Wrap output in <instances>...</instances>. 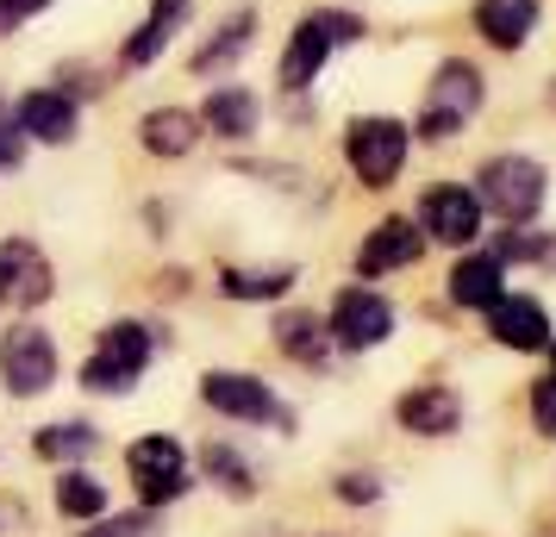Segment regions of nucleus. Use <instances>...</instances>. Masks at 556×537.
Masks as SVG:
<instances>
[{
  "mask_svg": "<svg viewBox=\"0 0 556 537\" xmlns=\"http://www.w3.org/2000/svg\"><path fill=\"white\" fill-rule=\"evenodd\" d=\"M0 375H7L13 400H38L56 382V344L38 325H13V332L0 337Z\"/></svg>",
  "mask_w": 556,
  "mask_h": 537,
  "instance_id": "nucleus-6",
  "label": "nucleus"
},
{
  "mask_svg": "<svg viewBox=\"0 0 556 537\" xmlns=\"http://www.w3.org/2000/svg\"><path fill=\"white\" fill-rule=\"evenodd\" d=\"M338 494H344V500H363V507H369V500H376L381 487L369 482V475H344V482H338Z\"/></svg>",
  "mask_w": 556,
  "mask_h": 537,
  "instance_id": "nucleus-30",
  "label": "nucleus"
},
{
  "mask_svg": "<svg viewBox=\"0 0 556 537\" xmlns=\"http://www.w3.org/2000/svg\"><path fill=\"white\" fill-rule=\"evenodd\" d=\"M531 419H538V432L544 437H556V375L531 387Z\"/></svg>",
  "mask_w": 556,
  "mask_h": 537,
  "instance_id": "nucleus-27",
  "label": "nucleus"
},
{
  "mask_svg": "<svg viewBox=\"0 0 556 537\" xmlns=\"http://www.w3.org/2000/svg\"><path fill=\"white\" fill-rule=\"evenodd\" d=\"M181 20H188V0H156L151 20H144V26H138V38L126 44V63H151V56L169 44V31H176Z\"/></svg>",
  "mask_w": 556,
  "mask_h": 537,
  "instance_id": "nucleus-20",
  "label": "nucleus"
},
{
  "mask_svg": "<svg viewBox=\"0 0 556 537\" xmlns=\"http://www.w3.org/2000/svg\"><path fill=\"white\" fill-rule=\"evenodd\" d=\"M101 437H94V425H45L38 432V457H51V462H81L88 450H94Z\"/></svg>",
  "mask_w": 556,
  "mask_h": 537,
  "instance_id": "nucleus-25",
  "label": "nucleus"
},
{
  "mask_svg": "<svg viewBox=\"0 0 556 537\" xmlns=\"http://www.w3.org/2000/svg\"><path fill=\"white\" fill-rule=\"evenodd\" d=\"M331 344H344V350H376V344H388V332H394V307L381 301V294H369V287H344L338 294V307H331L326 319Z\"/></svg>",
  "mask_w": 556,
  "mask_h": 537,
  "instance_id": "nucleus-8",
  "label": "nucleus"
},
{
  "mask_svg": "<svg viewBox=\"0 0 556 537\" xmlns=\"http://www.w3.org/2000/svg\"><path fill=\"white\" fill-rule=\"evenodd\" d=\"M20 131H26V138H45V144L76 138V101L56 94V88H38V94L20 101Z\"/></svg>",
  "mask_w": 556,
  "mask_h": 537,
  "instance_id": "nucleus-16",
  "label": "nucleus"
},
{
  "mask_svg": "<svg viewBox=\"0 0 556 537\" xmlns=\"http://www.w3.org/2000/svg\"><path fill=\"white\" fill-rule=\"evenodd\" d=\"M201 126L219 131V138H251V131H256V101L244 94V88H219V94L206 101Z\"/></svg>",
  "mask_w": 556,
  "mask_h": 537,
  "instance_id": "nucleus-19",
  "label": "nucleus"
},
{
  "mask_svg": "<svg viewBox=\"0 0 556 537\" xmlns=\"http://www.w3.org/2000/svg\"><path fill=\"white\" fill-rule=\"evenodd\" d=\"M501 294H506V282H501V263H494V256H469V263L451 269V301L456 307H494Z\"/></svg>",
  "mask_w": 556,
  "mask_h": 537,
  "instance_id": "nucleus-18",
  "label": "nucleus"
},
{
  "mask_svg": "<svg viewBox=\"0 0 556 537\" xmlns=\"http://www.w3.org/2000/svg\"><path fill=\"white\" fill-rule=\"evenodd\" d=\"M206 475H213V482L226 487V494H238V500H244V494H256L251 462H244V457H231L226 444H206Z\"/></svg>",
  "mask_w": 556,
  "mask_h": 537,
  "instance_id": "nucleus-26",
  "label": "nucleus"
},
{
  "mask_svg": "<svg viewBox=\"0 0 556 537\" xmlns=\"http://www.w3.org/2000/svg\"><path fill=\"white\" fill-rule=\"evenodd\" d=\"M419 251H426V238L413 231V219H381V226L369 231V244L356 251V269H363V276H388V269L419 263Z\"/></svg>",
  "mask_w": 556,
  "mask_h": 537,
  "instance_id": "nucleus-13",
  "label": "nucleus"
},
{
  "mask_svg": "<svg viewBox=\"0 0 556 537\" xmlns=\"http://www.w3.org/2000/svg\"><path fill=\"white\" fill-rule=\"evenodd\" d=\"M488 213H501L506 226H526L538 219V206H544V169L531 163V156H494L488 169H481V194H476Z\"/></svg>",
  "mask_w": 556,
  "mask_h": 537,
  "instance_id": "nucleus-2",
  "label": "nucleus"
},
{
  "mask_svg": "<svg viewBox=\"0 0 556 537\" xmlns=\"http://www.w3.org/2000/svg\"><path fill=\"white\" fill-rule=\"evenodd\" d=\"M144 362H151V332L144 325H106L101 350L88 357L81 369V387H94V394H126L138 375H144Z\"/></svg>",
  "mask_w": 556,
  "mask_h": 537,
  "instance_id": "nucleus-4",
  "label": "nucleus"
},
{
  "mask_svg": "<svg viewBox=\"0 0 556 537\" xmlns=\"http://www.w3.org/2000/svg\"><path fill=\"white\" fill-rule=\"evenodd\" d=\"M56 512H70V519H101L106 487L94 482L88 469H63V482H56Z\"/></svg>",
  "mask_w": 556,
  "mask_h": 537,
  "instance_id": "nucleus-23",
  "label": "nucleus"
},
{
  "mask_svg": "<svg viewBox=\"0 0 556 537\" xmlns=\"http://www.w3.org/2000/svg\"><path fill=\"white\" fill-rule=\"evenodd\" d=\"M126 469L144 494V507H169L188 494V457H181L176 437H138L126 450Z\"/></svg>",
  "mask_w": 556,
  "mask_h": 537,
  "instance_id": "nucleus-7",
  "label": "nucleus"
},
{
  "mask_svg": "<svg viewBox=\"0 0 556 537\" xmlns=\"http://www.w3.org/2000/svg\"><path fill=\"white\" fill-rule=\"evenodd\" d=\"M219 287H226L231 301H281L294 287V269H226Z\"/></svg>",
  "mask_w": 556,
  "mask_h": 537,
  "instance_id": "nucleus-22",
  "label": "nucleus"
},
{
  "mask_svg": "<svg viewBox=\"0 0 556 537\" xmlns=\"http://www.w3.org/2000/svg\"><path fill=\"white\" fill-rule=\"evenodd\" d=\"M363 38V20L356 13H306L294 38H288V56H281V88H313V76L326 69V56L338 44H356Z\"/></svg>",
  "mask_w": 556,
  "mask_h": 537,
  "instance_id": "nucleus-1",
  "label": "nucleus"
},
{
  "mask_svg": "<svg viewBox=\"0 0 556 537\" xmlns=\"http://www.w3.org/2000/svg\"><path fill=\"white\" fill-rule=\"evenodd\" d=\"M20 156H26V144H20V131H13V113L0 106V169H13Z\"/></svg>",
  "mask_w": 556,
  "mask_h": 537,
  "instance_id": "nucleus-29",
  "label": "nucleus"
},
{
  "mask_svg": "<svg viewBox=\"0 0 556 537\" xmlns=\"http://www.w3.org/2000/svg\"><path fill=\"white\" fill-rule=\"evenodd\" d=\"M276 344L288 350L294 362H326V350H331V332L313 319V312H288L276 325Z\"/></svg>",
  "mask_w": 556,
  "mask_h": 537,
  "instance_id": "nucleus-21",
  "label": "nucleus"
},
{
  "mask_svg": "<svg viewBox=\"0 0 556 537\" xmlns=\"http://www.w3.org/2000/svg\"><path fill=\"white\" fill-rule=\"evenodd\" d=\"M419 226H426L431 238H444V244H476L481 238V201L469 188H438V194H426V206H419Z\"/></svg>",
  "mask_w": 556,
  "mask_h": 537,
  "instance_id": "nucleus-11",
  "label": "nucleus"
},
{
  "mask_svg": "<svg viewBox=\"0 0 556 537\" xmlns=\"http://www.w3.org/2000/svg\"><path fill=\"white\" fill-rule=\"evenodd\" d=\"M551 357H556V344H551Z\"/></svg>",
  "mask_w": 556,
  "mask_h": 537,
  "instance_id": "nucleus-33",
  "label": "nucleus"
},
{
  "mask_svg": "<svg viewBox=\"0 0 556 537\" xmlns=\"http://www.w3.org/2000/svg\"><path fill=\"white\" fill-rule=\"evenodd\" d=\"M201 400L213 412H226V419H251V425L281 419L276 394L256 382V375H238V369H213V375H201Z\"/></svg>",
  "mask_w": 556,
  "mask_h": 537,
  "instance_id": "nucleus-10",
  "label": "nucleus"
},
{
  "mask_svg": "<svg viewBox=\"0 0 556 537\" xmlns=\"http://www.w3.org/2000/svg\"><path fill=\"white\" fill-rule=\"evenodd\" d=\"M45 7H51V0H0V38L13 26H26L31 13H45Z\"/></svg>",
  "mask_w": 556,
  "mask_h": 537,
  "instance_id": "nucleus-28",
  "label": "nucleus"
},
{
  "mask_svg": "<svg viewBox=\"0 0 556 537\" xmlns=\"http://www.w3.org/2000/svg\"><path fill=\"white\" fill-rule=\"evenodd\" d=\"M476 106H481V76L469 63H444L438 81H431V94H426V113H419V138L438 144V138L463 131L476 119Z\"/></svg>",
  "mask_w": 556,
  "mask_h": 537,
  "instance_id": "nucleus-5",
  "label": "nucleus"
},
{
  "mask_svg": "<svg viewBox=\"0 0 556 537\" xmlns=\"http://www.w3.org/2000/svg\"><path fill=\"white\" fill-rule=\"evenodd\" d=\"M538 263H551V269H556V238H544V244H538Z\"/></svg>",
  "mask_w": 556,
  "mask_h": 537,
  "instance_id": "nucleus-32",
  "label": "nucleus"
},
{
  "mask_svg": "<svg viewBox=\"0 0 556 537\" xmlns=\"http://www.w3.org/2000/svg\"><path fill=\"white\" fill-rule=\"evenodd\" d=\"M406 144H413V131L401 119H381V113L376 119H356L344 131V156H351V169L363 176V188H388V181L401 176Z\"/></svg>",
  "mask_w": 556,
  "mask_h": 537,
  "instance_id": "nucleus-3",
  "label": "nucleus"
},
{
  "mask_svg": "<svg viewBox=\"0 0 556 537\" xmlns=\"http://www.w3.org/2000/svg\"><path fill=\"white\" fill-rule=\"evenodd\" d=\"M144 151L151 156H188L201 144V119L194 113H181V106H163V113H144Z\"/></svg>",
  "mask_w": 556,
  "mask_h": 537,
  "instance_id": "nucleus-17",
  "label": "nucleus"
},
{
  "mask_svg": "<svg viewBox=\"0 0 556 537\" xmlns=\"http://www.w3.org/2000/svg\"><path fill=\"white\" fill-rule=\"evenodd\" d=\"M538 26V0H481L476 7V31L501 51H519Z\"/></svg>",
  "mask_w": 556,
  "mask_h": 537,
  "instance_id": "nucleus-15",
  "label": "nucleus"
},
{
  "mask_svg": "<svg viewBox=\"0 0 556 537\" xmlns=\"http://www.w3.org/2000/svg\"><path fill=\"white\" fill-rule=\"evenodd\" d=\"M488 332H494V344H506V350H544L551 344V312L538 307V301H526V294H513V301H494L488 307Z\"/></svg>",
  "mask_w": 556,
  "mask_h": 537,
  "instance_id": "nucleus-12",
  "label": "nucleus"
},
{
  "mask_svg": "<svg viewBox=\"0 0 556 537\" xmlns=\"http://www.w3.org/2000/svg\"><path fill=\"white\" fill-rule=\"evenodd\" d=\"M94 537H144V519H113V525H101Z\"/></svg>",
  "mask_w": 556,
  "mask_h": 537,
  "instance_id": "nucleus-31",
  "label": "nucleus"
},
{
  "mask_svg": "<svg viewBox=\"0 0 556 537\" xmlns=\"http://www.w3.org/2000/svg\"><path fill=\"white\" fill-rule=\"evenodd\" d=\"M251 26H256L251 13H238V20H226V26H219V38L194 51V76H213V69H226L231 56H238L244 44H251Z\"/></svg>",
  "mask_w": 556,
  "mask_h": 537,
  "instance_id": "nucleus-24",
  "label": "nucleus"
},
{
  "mask_svg": "<svg viewBox=\"0 0 556 537\" xmlns=\"http://www.w3.org/2000/svg\"><path fill=\"white\" fill-rule=\"evenodd\" d=\"M394 419L419 437H451L463 425V400H456L451 387H413V394H401Z\"/></svg>",
  "mask_w": 556,
  "mask_h": 537,
  "instance_id": "nucleus-14",
  "label": "nucleus"
},
{
  "mask_svg": "<svg viewBox=\"0 0 556 537\" xmlns=\"http://www.w3.org/2000/svg\"><path fill=\"white\" fill-rule=\"evenodd\" d=\"M51 263H45V251L38 244H26V238H7L0 244V301L7 307H45L51 301Z\"/></svg>",
  "mask_w": 556,
  "mask_h": 537,
  "instance_id": "nucleus-9",
  "label": "nucleus"
}]
</instances>
